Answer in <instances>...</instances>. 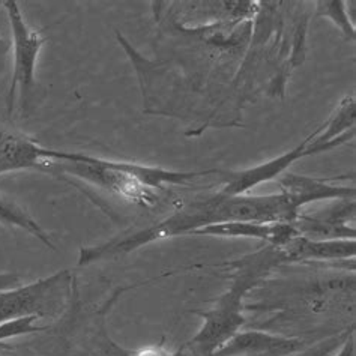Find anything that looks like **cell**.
Segmentation results:
<instances>
[{"mask_svg":"<svg viewBox=\"0 0 356 356\" xmlns=\"http://www.w3.org/2000/svg\"><path fill=\"white\" fill-rule=\"evenodd\" d=\"M298 209L283 193L273 195H227L217 194L215 197L195 202L188 208L172 215L170 218L159 221L154 226L127 233L98 247L83 248L81 259L84 264L116 257L134 251L147 243L172 238L194 230L230 221L250 222H289L298 218Z\"/></svg>","mask_w":356,"mask_h":356,"instance_id":"cell-1","label":"cell"},{"mask_svg":"<svg viewBox=\"0 0 356 356\" xmlns=\"http://www.w3.org/2000/svg\"><path fill=\"white\" fill-rule=\"evenodd\" d=\"M41 156L47 158L45 172L72 175L122 199L143 206L156 203L158 194L155 190H163L164 185H182L203 175L118 163L79 152H59L45 147H41Z\"/></svg>","mask_w":356,"mask_h":356,"instance_id":"cell-2","label":"cell"},{"mask_svg":"<svg viewBox=\"0 0 356 356\" xmlns=\"http://www.w3.org/2000/svg\"><path fill=\"white\" fill-rule=\"evenodd\" d=\"M9 23H11L14 41V72L13 81L6 95L8 116L13 115L17 97L20 95L23 110L27 107L35 88V71L38 54L47 41V36L41 31L31 29L24 22V17L14 0H3Z\"/></svg>","mask_w":356,"mask_h":356,"instance_id":"cell-3","label":"cell"},{"mask_svg":"<svg viewBox=\"0 0 356 356\" xmlns=\"http://www.w3.org/2000/svg\"><path fill=\"white\" fill-rule=\"evenodd\" d=\"M247 284H250L247 278H239L229 292L220 298V301L211 312L200 313L204 318V325L191 341L199 352L212 356L232 337L238 334V330L243 323L241 310L243 293L247 292Z\"/></svg>","mask_w":356,"mask_h":356,"instance_id":"cell-4","label":"cell"},{"mask_svg":"<svg viewBox=\"0 0 356 356\" xmlns=\"http://www.w3.org/2000/svg\"><path fill=\"white\" fill-rule=\"evenodd\" d=\"M68 280V270H60L36 283L0 292V323L26 316L41 317L45 314V305L49 299L56 295V290L67 286Z\"/></svg>","mask_w":356,"mask_h":356,"instance_id":"cell-5","label":"cell"},{"mask_svg":"<svg viewBox=\"0 0 356 356\" xmlns=\"http://www.w3.org/2000/svg\"><path fill=\"white\" fill-rule=\"evenodd\" d=\"M304 343L298 339L265 332H238L212 356H286L299 352Z\"/></svg>","mask_w":356,"mask_h":356,"instance_id":"cell-6","label":"cell"},{"mask_svg":"<svg viewBox=\"0 0 356 356\" xmlns=\"http://www.w3.org/2000/svg\"><path fill=\"white\" fill-rule=\"evenodd\" d=\"M191 235H211V236H247L265 239L274 245L283 248L284 245L299 236V232L293 224L289 222H250V221H230L221 224H211L194 230Z\"/></svg>","mask_w":356,"mask_h":356,"instance_id":"cell-7","label":"cell"},{"mask_svg":"<svg viewBox=\"0 0 356 356\" xmlns=\"http://www.w3.org/2000/svg\"><path fill=\"white\" fill-rule=\"evenodd\" d=\"M41 147L33 140L0 131V175L27 168L45 172L47 158L41 156Z\"/></svg>","mask_w":356,"mask_h":356,"instance_id":"cell-8","label":"cell"},{"mask_svg":"<svg viewBox=\"0 0 356 356\" xmlns=\"http://www.w3.org/2000/svg\"><path fill=\"white\" fill-rule=\"evenodd\" d=\"M281 193L293 203L298 209L299 206H304L314 200L322 199H344L353 195L355 191L344 186H334L327 185L326 181L312 179V177L296 176V175H286L280 181Z\"/></svg>","mask_w":356,"mask_h":356,"instance_id":"cell-9","label":"cell"},{"mask_svg":"<svg viewBox=\"0 0 356 356\" xmlns=\"http://www.w3.org/2000/svg\"><path fill=\"white\" fill-rule=\"evenodd\" d=\"M310 138H312V136H310ZM310 138H307L301 146H298L295 149V151L280 156V158L274 159V161L233 175L230 177V181L227 182V185L221 190V193L227 194V195H243V193L250 190L251 186H256L257 184L273 179V177L278 176L281 172H283L286 167H289L293 161H296L298 158H302V156L308 155L307 145H308V142H310Z\"/></svg>","mask_w":356,"mask_h":356,"instance_id":"cell-10","label":"cell"},{"mask_svg":"<svg viewBox=\"0 0 356 356\" xmlns=\"http://www.w3.org/2000/svg\"><path fill=\"white\" fill-rule=\"evenodd\" d=\"M283 248L286 250V256L290 260L346 259L355 256V239L312 241L307 236L299 235Z\"/></svg>","mask_w":356,"mask_h":356,"instance_id":"cell-11","label":"cell"},{"mask_svg":"<svg viewBox=\"0 0 356 356\" xmlns=\"http://www.w3.org/2000/svg\"><path fill=\"white\" fill-rule=\"evenodd\" d=\"M0 224H3V226L8 227H18L22 230H26L36 239H40L44 245L56 250V245L49 236V233H47L40 224L36 222L29 213L24 212L17 203L6 200L3 197H0Z\"/></svg>","mask_w":356,"mask_h":356,"instance_id":"cell-12","label":"cell"},{"mask_svg":"<svg viewBox=\"0 0 356 356\" xmlns=\"http://www.w3.org/2000/svg\"><path fill=\"white\" fill-rule=\"evenodd\" d=\"M38 316H26L20 318H14V321H8L0 323V343L14 339V337L23 335V334H32V332H41L45 327L38 326L35 322L38 321Z\"/></svg>","mask_w":356,"mask_h":356,"instance_id":"cell-13","label":"cell"},{"mask_svg":"<svg viewBox=\"0 0 356 356\" xmlns=\"http://www.w3.org/2000/svg\"><path fill=\"white\" fill-rule=\"evenodd\" d=\"M318 6H321L317 8L318 17L331 18L346 35L350 36V38H355V27L349 22V15L346 13L344 2H321Z\"/></svg>","mask_w":356,"mask_h":356,"instance_id":"cell-14","label":"cell"},{"mask_svg":"<svg viewBox=\"0 0 356 356\" xmlns=\"http://www.w3.org/2000/svg\"><path fill=\"white\" fill-rule=\"evenodd\" d=\"M22 280H23V277L20 274H15V273L0 274V292H5V290L18 287L20 286Z\"/></svg>","mask_w":356,"mask_h":356,"instance_id":"cell-15","label":"cell"},{"mask_svg":"<svg viewBox=\"0 0 356 356\" xmlns=\"http://www.w3.org/2000/svg\"><path fill=\"white\" fill-rule=\"evenodd\" d=\"M339 356H355V346H353V339H349L344 343V348L341 349Z\"/></svg>","mask_w":356,"mask_h":356,"instance_id":"cell-16","label":"cell"},{"mask_svg":"<svg viewBox=\"0 0 356 356\" xmlns=\"http://www.w3.org/2000/svg\"><path fill=\"white\" fill-rule=\"evenodd\" d=\"M138 356H172V355H167V353H163L159 350L151 349V350H143ZM175 356H182V355H175Z\"/></svg>","mask_w":356,"mask_h":356,"instance_id":"cell-17","label":"cell"},{"mask_svg":"<svg viewBox=\"0 0 356 356\" xmlns=\"http://www.w3.org/2000/svg\"><path fill=\"white\" fill-rule=\"evenodd\" d=\"M8 42L6 41H3V40H0V51H5L6 49H8Z\"/></svg>","mask_w":356,"mask_h":356,"instance_id":"cell-18","label":"cell"}]
</instances>
